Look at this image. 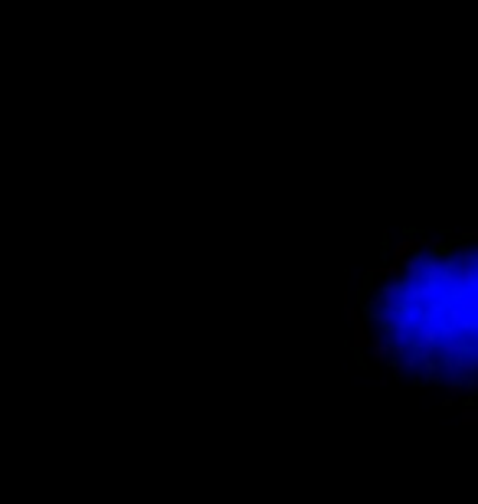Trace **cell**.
Returning <instances> with one entry per match:
<instances>
[{"label":"cell","instance_id":"obj_1","mask_svg":"<svg viewBox=\"0 0 478 504\" xmlns=\"http://www.w3.org/2000/svg\"><path fill=\"white\" fill-rule=\"evenodd\" d=\"M357 334L390 377L478 409V233L393 239L357 292Z\"/></svg>","mask_w":478,"mask_h":504}]
</instances>
